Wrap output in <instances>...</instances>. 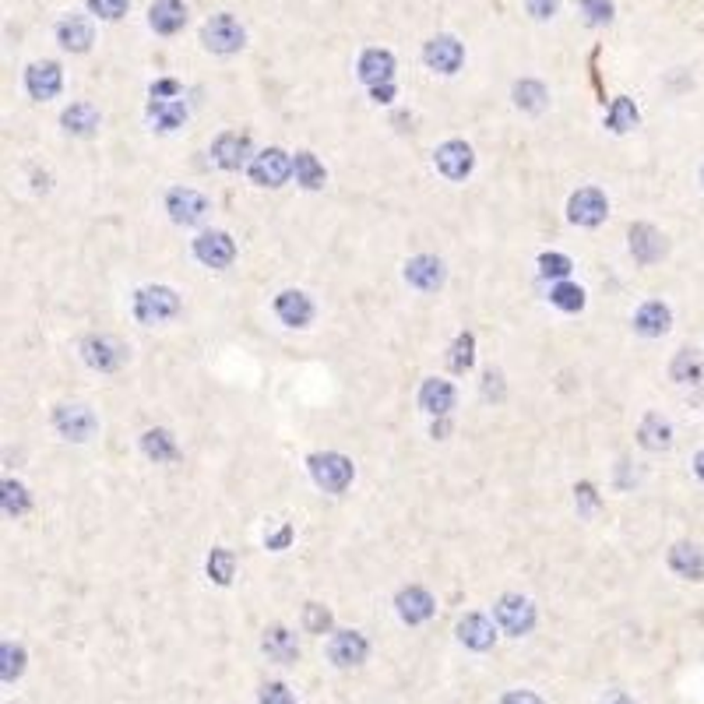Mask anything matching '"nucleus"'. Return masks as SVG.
Returning <instances> with one entry per match:
<instances>
[{"label":"nucleus","mask_w":704,"mask_h":704,"mask_svg":"<svg viewBox=\"0 0 704 704\" xmlns=\"http://www.w3.org/2000/svg\"><path fill=\"white\" fill-rule=\"evenodd\" d=\"M694 472H698V479L704 483V451L698 458H694Z\"/></svg>","instance_id":"obj_54"},{"label":"nucleus","mask_w":704,"mask_h":704,"mask_svg":"<svg viewBox=\"0 0 704 704\" xmlns=\"http://www.w3.org/2000/svg\"><path fill=\"white\" fill-rule=\"evenodd\" d=\"M303 623H307V630H310V634H325V630L332 627V613H328L325 606L310 602V606L303 610Z\"/></svg>","instance_id":"obj_44"},{"label":"nucleus","mask_w":704,"mask_h":704,"mask_svg":"<svg viewBox=\"0 0 704 704\" xmlns=\"http://www.w3.org/2000/svg\"><path fill=\"white\" fill-rule=\"evenodd\" d=\"M669 325H673V314H669V307H665L663 299H648L634 314V332L645 334V338H659V334L669 332Z\"/></svg>","instance_id":"obj_22"},{"label":"nucleus","mask_w":704,"mask_h":704,"mask_svg":"<svg viewBox=\"0 0 704 704\" xmlns=\"http://www.w3.org/2000/svg\"><path fill=\"white\" fill-rule=\"evenodd\" d=\"M494 613H497L500 627H503L507 634H514V637L529 634L532 623H536V606H532L529 599H521V595H503Z\"/></svg>","instance_id":"obj_8"},{"label":"nucleus","mask_w":704,"mask_h":704,"mask_svg":"<svg viewBox=\"0 0 704 704\" xmlns=\"http://www.w3.org/2000/svg\"><path fill=\"white\" fill-rule=\"evenodd\" d=\"M328 655H332L334 665L349 669V665L367 663L370 645H367V637H363L360 630H338V634L332 637V645H328Z\"/></svg>","instance_id":"obj_11"},{"label":"nucleus","mask_w":704,"mask_h":704,"mask_svg":"<svg viewBox=\"0 0 704 704\" xmlns=\"http://www.w3.org/2000/svg\"><path fill=\"white\" fill-rule=\"evenodd\" d=\"M483 380H486V398H494V395L500 398V395H503V391H500V373L490 370L486 377H483Z\"/></svg>","instance_id":"obj_52"},{"label":"nucleus","mask_w":704,"mask_h":704,"mask_svg":"<svg viewBox=\"0 0 704 704\" xmlns=\"http://www.w3.org/2000/svg\"><path fill=\"white\" fill-rule=\"evenodd\" d=\"M141 451L152 458V461H173V458L180 455L169 430H145L141 433Z\"/></svg>","instance_id":"obj_32"},{"label":"nucleus","mask_w":704,"mask_h":704,"mask_svg":"<svg viewBox=\"0 0 704 704\" xmlns=\"http://www.w3.org/2000/svg\"><path fill=\"white\" fill-rule=\"evenodd\" d=\"M514 102H518V110H525V113H539V110L546 106V88L539 82H518L514 85Z\"/></svg>","instance_id":"obj_34"},{"label":"nucleus","mask_w":704,"mask_h":704,"mask_svg":"<svg viewBox=\"0 0 704 704\" xmlns=\"http://www.w3.org/2000/svg\"><path fill=\"white\" fill-rule=\"evenodd\" d=\"M630 254H634V261H641V264H655V261L665 254L663 233H659L655 226H648V222L630 226Z\"/></svg>","instance_id":"obj_15"},{"label":"nucleus","mask_w":704,"mask_h":704,"mask_svg":"<svg viewBox=\"0 0 704 704\" xmlns=\"http://www.w3.org/2000/svg\"><path fill=\"white\" fill-rule=\"evenodd\" d=\"M637 124V110H634V102L630 99H613V106H610V113H606V127L610 130H617V134H623V130H630V127Z\"/></svg>","instance_id":"obj_35"},{"label":"nucleus","mask_w":704,"mask_h":704,"mask_svg":"<svg viewBox=\"0 0 704 704\" xmlns=\"http://www.w3.org/2000/svg\"><path fill=\"white\" fill-rule=\"evenodd\" d=\"M233 567H236V560H233V553L229 549H211V557H208V578L215 581V584H229L233 581Z\"/></svg>","instance_id":"obj_36"},{"label":"nucleus","mask_w":704,"mask_h":704,"mask_svg":"<svg viewBox=\"0 0 704 704\" xmlns=\"http://www.w3.org/2000/svg\"><path fill=\"white\" fill-rule=\"evenodd\" d=\"M292 176H296V183H303L307 191L325 187V166H321L317 156H310V152H296V159H292Z\"/></svg>","instance_id":"obj_33"},{"label":"nucleus","mask_w":704,"mask_h":704,"mask_svg":"<svg viewBox=\"0 0 704 704\" xmlns=\"http://www.w3.org/2000/svg\"><path fill=\"white\" fill-rule=\"evenodd\" d=\"M701 183H704V169H701Z\"/></svg>","instance_id":"obj_55"},{"label":"nucleus","mask_w":704,"mask_h":704,"mask_svg":"<svg viewBox=\"0 0 704 704\" xmlns=\"http://www.w3.org/2000/svg\"><path fill=\"white\" fill-rule=\"evenodd\" d=\"M398 617L405 623L430 620V617H433V599H430V592L419 588V584L402 588V592H398Z\"/></svg>","instance_id":"obj_23"},{"label":"nucleus","mask_w":704,"mask_h":704,"mask_svg":"<svg viewBox=\"0 0 704 704\" xmlns=\"http://www.w3.org/2000/svg\"><path fill=\"white\" fill-rule=\"evenodd\" d=\"M549 303L553 307H560V310H567V314H575L584 307V292L578 286H567V282H560V286H553L549 290Z\"/></svg>","instance_id":"obj_38"},{"label":"nucleus","mask_w":704,"mask_h":704,"mask_svg":"<svg viewBox=\"0 0 704 704\" xmlns=\"http://www.w3.org/2000/svg\"><path fill=\"white\" fill-rule=\"evenodd\" d=\"M257 701H261V704H296V701H292V694L286 691V687H282V683H264Z\"/></svg>","instance_id":"obj_45"},{"label":"nucleus","mask_w":704,"mask_h":704,"mask_svg":"<svg viewBox=\"0 0 704 704\" xmlns=\"http://www.w3.org/2000/svg\"><path fill=\"white\" fill-rule=\"evenodd\" d=\"M581 11L588 25H610L613 22V0H581Z\"/></svg>","instance_id":"obj_41"},{"label":"nucleus","mask_w":704,"mask_h":704,"mask_svg":"<svg viewBox=\"0 0 704 704\" xmlns=\"http://www.w3.org/2000/svg\"><path fill=\"white\" fill-rule=\"evenodd\" d=\"M60 82H64V75H60V64H53V60L32 64L25 71V88L32 99H53L60 92Z\"/></svg>","instance_id":"obj_19"},{"label":"nucleus","mask_w":704,"mask_h":704,"mask_svg":"<svg viewBox=\"0 0 704 704\" xmlns=\"http://www.w3.org/2000/svg\"><path fill=\"white\" fill-rule=\"evenodd\" d=\"M500 704H542V698H536L532 691H511Z\"/></svg>","instance_id":"obj_50"},{"label":"nucleus","mask_w":704,"mask_h":704,"mask_svg":"<svg viewBox=\"0 0 704 704\" xmlns=\"http://www.w3.org/2000/svg\"><path fill=\"white\" fill-rule=\"evenodd\" d=\"M637 441H641V448H648V451H665V448L673 444V426H669V419H663L659 413H648L641 419Z\"/></svg>","instance_id":"obj_29"},{"label":"nucleus","mask_w":704,"mask_h":704,"mask_svg":"<svg viewBox=\"0 0 704 704\" xmlns=\"http://www.w3.org/2000/svg\"><path fill=\"white\" fill-rule=\"evenodd\" d=\"M4 511L14 514V518L29 511V490H25L22 483H14V479L4 483Z\"/></svg>","instance_id":"obj_39"},{"label":"nucleus","mask_w":704,"mask_h":704,"mask_svg":"<svg viewBox=\"0 0 704 704\" xmlns=\"http://www.w3.org/2000/svg\"><path fill=\"white\" fill-rule=\"evenodd\" d=\"M82 356L92 370L113 373L127 363V345L124 342H117V338H110V334H92V338L82 345Z\"/></svg>","instance_id":"obj_4"},{"label":"nucleus","mask_w":704,"mask_h":704,"mask_svg":"<svg viewBox=\"0 0 704 704\" xmlns=\"http://www.w3.org/2000/svg\"><path fill=\"white\" fill-rule=\"evenodd\" d=\"M130 7V0H88V11L102 22H117L124 18V11Z\"/></svg>","instance_id":"obj_42"},{"label":"nucleus","mask_w":704,"mask_h":704,"mask_svg":"<svg viewBox=\"0 0 704 704\" xmlns=\"http://www.w3.org/2000/svg\"><path fill=\"white\" fill-rule=\"evenodd\" d=\"M472 349H476V338L472 334L465 332V334H458L455 338V345H451V370H458V373H465L468 367H472Z\"/></svg>","instance_id":"obj_40"},{"label":"nucleus","mask_w":704,"mask_h":704,"mask_svg":"<svg viewBox=\"0 0 704 704\" xmlns=\"http://www.w3.org/2000/svg\"><path fill=\"white\" fill-rule=\"evenodd\" d=\"M261 648H264V655L272 659V663L279 665H290L299 659V645H296V634H290L286 627H272V630H264V641H261Z\"/></svg>","instance_id":"obj_25"},{"label":"nucleus","mask_w":704,"mask_h":704,"mask_svg":"<svg viewBox=\"0 0 704 704\" xmlns=\"http://www.w3.org/2000/svg\"><path fill=\"white\" fill-rule=\"evenodd\" d=\"M310 476L314 483L325 490V494H342L349 483H352V461L345 455H334V451H325V455H310Z\"/></svg>","instance_id":"obj_2"},{"label":"nucleus","mask_w":704,"mask_h":704,"mask_svg":"<svg viewBox=\"0 0 704 704\" xmlns=\"http://www.w3.org/2000/svg\"><path fill=\"white\" fill-rule=\"evenodd\" d=\"M166 211L169 218L180 222V226H198V222H205L211 205H208L205 194H198L191 187H173L166 194Z\"/></svg>","instance_id":"obj_5"},{"label":"nucleus","mask_w":704,"mask_h":704,"mask_svg":"<svg viewBox=\"0 0 704 704\" xmlns=\"http://www.w3.org/2000/svg\"><path fill=\"white\" fill-rule=\"evenodd\" d=\"M602 704H634V701H630V698H627L623 691H613V694H610V698H606Z\"/></svg>","instance_id":"obj_53"},{"label":"nucleus","mask_w":704,"mask_h":704,"mask_svg":"<svg viewBox=\"0 0 704 704\" xmlns=\"http://www.w3.org/2000/svg\"><path fill=\"white\" fill-rule=\"evenodd\" d=\"M472 148L465 141H444L437 148V169L448 176V180H465L472 173Z\"/></svg>","instance_id":"obj_17"},{"label":"nucleus","mask_w":704,"mask_h":704,"mask_svg":"<svg viewBox=\"0 0 704 704\" xmlns=\"http://www.w3.org/2000/svg\"><path fill=\"white\" fill-rule=\"evenodd\" d=\"M92 36L95 32H92V22L85 14H64L57 22V42L64 49H71V53H85L92 46Z\"/></svg>","instance_id":"obj_20"},{"label":"nucleus","mask_w":704,"mask_h":704,"mask_svg":"<svg viewBox=\"0 0 704 704\" xmlns=\"http://www.w3.org/2000/svg\"><path fill=\"white\" fill-rule=\"evenodd\" d=\"M669 571L687 581H704V549L694 542H676L669 549Z\"/></svg>","instance_id":"obj_18"},{"label":"nucleus","mask_w":704,"mask_h":704,"mask_svg":"<svg viewBox=\"0 0 704 704\" xmlns=\"http://www.w3.org/2000/svg\"><path fill=\"white\" fill-rule=\"evenodd\" d=\"M53 426H57L60 437L82 444V441H88V437L95 433L99 419H95V413H92L88 405H57V409H53Z\"/></svg>","instance_id":"obj_6"},{"label":"nucleus","mask_w":704,"mask_h":704,"mask_svg":"<svg viewBox=\"0 0 704 704\" xmlns=\"http://www.w3.org/2000/svg\"><path fill=\"white\" fill-rule=\"evenodd\" d=\"M557 7H560V0H529V14L539 18V22L553 18V14H557Z\"/></svg>","instance_id":"obj_46"},{"label":"nucleus","mask_w":704,"mask_h":704,"mask_svg":"<svg viewBox=\"0 0 704 704\" xmlns=\"http://www.w3.org/2000/svg\"><path fill=\"white\" fill-rule=\"evenodd\" d=\"M458 637H461V645H468V648H476V652H486V648H494V623L486 620L483 613H468V617H461L458 620Z\"/></svg>","instance_id":"obj_24"},{"label":"nucleus","mask_w":704,"mask_h":704,"mask_svg":"<svg viewBox=\"0 0 704 704\" xmlns=\"http://www.w3.org/2000/svg\"><path fill=\"white\" fill-rule=\"evenodd\" d=\"M247 156H250V138L240 134V130H226L211 145V159H215V166L222 169H240L247 163Z\"/></svg>","instance_id":"obj_12"},{"label":"nucleus","mask_w":704,"mask_h":704,"mask_svg":"<svg viewBox=\"0 0 704 704\" xmlns=\"http://www.w3.org/2000/svg\"><path fill=\"white\" fill-rule=\"evenodd\" d=\"M669 373L676 384H691V388L704 384V352L701 349H680L669 363Z\"/></svg>","instance_id":"obj_26"},{"label":"nucleus","mask_w":704,"mask_h":704,"mask_svg":"<svg viewBox=\"0 0 704 704\" xmlns=\"http://www.w3.org/2000/svg\"><path fill=\"white\" fill-rule=\"evenodd\" d=\"M606 211H610V201L595 187H581L578 194L571 198V205H567L571 222H578V226H599L606 218Z\"/></svg>","instance_id":"obj_10"},{"label":"nucleus","mask_w":704,"mask_h":704,"mask_svg":"<svg viewBox=\"0 0 704 704\" xmlns=\"http://www.w3.org/2000/svg\"><path fill=\"white\" fill-rule=\"evenodd\" d=\"M0 659H4V665H0V676H4V683H14V680L22 676V669H25V648L7 641V645L0 648Z\"/></svg>","instance_id":"obj_37"},{"label":"nucleus","mask_w":704,"mask_h":704,"mask_svg":"<svg viewBox=\"0 0 704 704\" xmlns=\"http://www.w3.org/2000/svg\"><path fill=\"white\" fill-rule=\"evenodd\" d=\"M575 494H578V497H575V500H578L581 514H592V511H595V503H599V497H595V490H592L588 483H581V486H578V490H575Z\"/></svg>","instance_id":"obj_47"},{"label":"nucleus","mask_w":704,"mask_h":704,"mask_svg":"<svg viewBox=\"0 0 704 704\" xmlns=\"http://www.w3.org/2000/svg\"><path fill=\"white\" fill-rule=\"evenodd\" d=\"M423 60H426V67H433L441 75H455L461 60H465V49L455 36H433L423 46Z\"/></svg>","instance_id":"obj_9"},{"label":"nucleus","mask_w":704,"mask_h":704,"mask_svg":"<svg viewBox=\"0 0 704 704\" xmlns=\"http://www.w3.org/2000/svg\"><path fill=\"white\" fill-rule=\"evenodd\" d=\"M360 78L370 85H388L395 78V57L388 49H367L360 57Z\"/></svg>","instance_id":"obj_27"},{"label":"nucleus","mask_w":704,"mask_h":704,"mask_svg":"<svg viewBox=\"0 0 704 704\" xmlns=\"http://www.w3.org/2000/svg\"><path fill=\"white\" fill-rule=\"evenodd\" d=\"M180 95V85L176 82H156L152 85V99H176Z\"/></svg>","instance_id":"obj_49"},{"label":"nucleus","mask_w":704,"mask_h":704,"mask_svg":"<svg viewBox=\"0 0 704 704\" xmlns=\"http://www.w3.org/2000/svg\"><path fill=\"white\" fill-rule=\"evenodd\" d=\"M187 22V7L183 0H156L148 7V25L159 32V36H176Z\"/></svg>","instance_id":"obj_21"},{"label":"nucleus","mask_w":704,"mask_h":704,"mask_svg":"<svg viewBox=\"0 0 704 704\" xmlns=\"http://www.w3.org/2000/svg\"><path fill=\"white\" fill-rule=\"evenodd\" d=\"M148 120L159 130H176L187 120V106L180 99H152L148 102Z\"/></svg>","instance_id":"obj_30"},{"label":"nucleus","mask_w":704,"mask_h":704,"mask_svg":"<svg viewBox=\"0 0 704 704\" xmlns=\"http://www.w3.org/2000/svg\"><path fill=\"white\" fill-rule=\"evenodd\" d=\"M290 542H292V529H290V525H282L279 532H268V536H264V546H268V549H286Z\"/></svg>","instance_id":"obj_48"},{"label":"nucleus","mask_w":704,"mask_h":704,"mask_svg":"<svg viewBox=\"0 0 704 704\" xmlns=\"http://www.w3.org/2000/svg\"><path fill=\"white\" fill-rule=\"evenodd\" d=\"M180 314V296L169 286H145L134 296V317L141 325H163Z\"/></svg>","instance_id":"obj_1"},{"label":"nucleus","mask_w":704,"mask_h":704,"mask_svg":"<svg viewBox=\"0 0 704 704\" xmlns=\"http://www.w3.org/2000/svg\"><path fill=\"white\" fill-rule=\"evenodd\" d=\"M194 257L208 268H229L233 257H236V247L226 233H201L194 240Z\"/></svg>","instance_id":"obj_13"},{"label":"nucleus","mask_w":704,"mask_h":704,"mask_svg":"<svg viewBox=\"0 0 704 704\" xmlns=\"http://www.w3.org/2000/svg\"><path fill=\"white\" fill-rule=\"evenodd\" d=\"M290 173H292V163L282 148H268V152H261V156L250 159V180L257 187H282L290 180Z\"/></svg>","instance_id":"obj_7"},{"label":"nucleus","mask_w":704,"mask_h":704,"mask_svg":"<svg viewBox=\"0 0 704 704\" xmlns=\"http://www.w3.org/2000/svg\"><path fill=\"white\" fill-rule=\"evenodd\" d=\"M201 42H205L211 53H236L244 42H247V32L244 25L233 18V14H211L201 29Z\"/></svg>","instance_id":"obj_3"},{"label":"nucleus","mask_w":704,"mask_h":704,"mask_svg":"<svg viewBox=\"0 0 704 704\" xmlns=\"http://www.w3.org/2000/svg\"><path fill=\"white\" fill-rule=\"evenodd\" d=\"M275 314H279V321L290 325V328H307L310 317H314V303H310L307 292L286 290V292H279V299H275Z\"/></svg>","instance_id":"obj_16"},{"label":"nucleus","mask_w":704,"mask_h":704,"mask_svg":"<svg viewBox=\"0 0 704 704\" xmlns=\"http://www.w3.org/2000/svg\"><path fill=\"white\" fill-rule=\"evenodd\" d=\"M370 95L377 99V102H391V95H395V85H391V82H388V85H373Z\"/></svg>","instance_id":"obj_51"},{"label":"nucleus","mask_w":704,"mask_h":704,"mask_svg":"<svg viewBox=\"0 0 704 704\" xmlns=\"http://www.w3.org/2000/svg\"><path fill=\"white\" fill-rule=\"evenodd\" d=\"M405 282L415 286L419 292H433L444 286V264L430 254H419L405 264Z\"/></svg>","instance_id":"obj_14"},{"label":"nucleus","mask_w":704,"mask_h":704,"mask_svg":"<svg viewBox=\"0 0 704 704\" xmlns=\"http://www.w3.org/2000/svg\"><path fill=\"white\" fill-rule=\"evenodd\" d=\"M419 405H423L430 415H448L455 409V388H451L448 380L430 377V380L423 384V391H419Z\"/></svg>","instance_id":"obj_28"},{"label":"nucleus","mask_w":704,"mask_h":704,"mask_svg":"<svg viewBox=\"0 0 704 704\" xmlns=\"http://www.w3.org/2000/svg\"><path fill=\"white\" fill-rule=\"evenodd\" d=\"M539 272H542L546 279H567V275H571V261H567L564 254H542V257H539Z\"/></svg>","instance_id":"obj_43"},{"label":"nucleus","mask_w":704,"mask_h":704,"mask_svg":"<svg viewBox=\"0 0 704 704\" xmlns=\"http://www.w3.org/2000/svg\"><path fill=\"white\" fill-rule=\"evenodd\" d=\"M60 124H64V130H67V134H78V138H85V134H92V130L99 127V110H95L92 102H71V106L64 110Z\"/></svg>","instance_id":"obj_31"}]
</instances>
